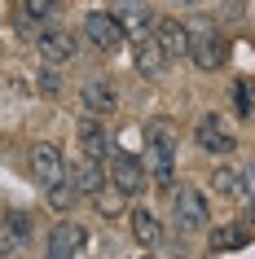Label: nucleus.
<instances>
[{"instance_id": "f257e3e1", "label": "nucleus", "mask_w": 255, "mask_h": 259, "mask_svg": "<svg viewBox=\"0 0 255 259\" xmlns=\"http://www.w3.org/2000/svg\"><path fill=\"white\" fill-rule=\"evenodd\" d=\"M145 171L159 189L172 193V180H176V132L167 123H150L145 127Z\"/></svg>"}, {"instance_id": "f03ea898", "label": "nucleus", "mask_w": 255, "mask_h": 259, "mask_svg": "<svg viewBox=\"0 0 255 259\" xmlns=\"http://www.w3.org/2000/svg\"><path fill=\"white\" fill-rule=\"evenodd\" d=\"M229 53H233V49H229V35L215 27V22L189 27V62H194L198 70H207V75H211V70H225Z\"/></svg>"}, {"instance_id": "7ed1b4c3", "label": "nucleus", "mask_w": 255, "mask_h": 259, "mask_svg": "<svg viewBox=\"0 0 255 259\" xmlns=\"http://www.w3.org/2000/svg\"><path fill=\"white\" fill-rule=\"evenodd\" d=\"M172 215H176V229L180 233H198L211 220V202H207V193L198 185H180L172 193Z\"/></svg>"}, {"instance_id": "20e7f679", "label": "nucleus", "mask_w": 255, "mask_h": 259, "mask_svg": "<svg viewBox=\"0 0 255 259\" xmlns=\"http://www.w3.org/2000/svg\"><path fill=\"white\" fill-rule=\"evenodd\" d=\"M84 40L93 49H101V53H119L128 44V27L115 14H106V9H88L84 14Z\"/></svg>"}, {"instance_id": "39448f33", "label": "nucleus", "mask_w": 255, "mask_h": 259, "mask_svg": "<svg viewBox=\"0 0 255 259\" xmlns=\"http://www.w3.org/2000/svg\"><path fill=\"white\" fill-rule=\"evenodd\" d=\"M110 185H115L123 198H136V193L150 185L145 158H136V154H128V150H110Z\"/></svg>"}, {"instance_id": "423d86ee", "label": "nucleus", "mask_w": 255, "mask_h": 259, "mask_svg": "<svg viewBox=\"0 0 255 259\" xmlns=\"http://www.w3.org/2000/svg\"><path fill=\"white\" fill-rule=\"evenodd\" d=\"M194 145H198L202 154H215V158H225V154L238 150V137L229 132V123L220 119V114H198V123H194Z\"/></svg>"}, {"instance_id": "0eeeda50", "label": "nucleus", "mask_w": 255, "mask_h": 259, "mask_svg": "<svg viewBox=\"0 0 255 259\" xmlns=\"http://www.w3.org/2000/svg\"><path fill=\"white\" fill-rule=\"evenodd\" d=\"M35 242V220L27 211H0V255H27Z\"/></svg>"}, {"instance_id": "6e6552de", "label": "nucleus", "mask_w": 255, "mask_h": 259, "mask_svg": "<svg viewBox=\"0 0 255 259\" xmlns=\"http://www.w3.org/2000/svg\"><path fill=\"white\" fill-rule=\"evenodd\" d=\"M27 163H31V176H35L40 189H49V185H57V180L66 176V158H62V150H57L53 141H35Z\"/></svg>"}, {"instance_id": "1a4fd4ad", "label": "nucleus", "mask_w": 255, "mask_h": 259, "mask_svg": "<svg viewBox=\"0 0 255 259\" xmlns=\"http://www.w3.org/2000/svg\"><path fill=\"white\" fill-rule=\"evenodd\" d=\"M35 49H40V57L49 62V66H62V62H70V57L80 53V44H75V31L57 27V22L40 27V35H35Z\"/></svg>"}, {"instance_id": "9d476101", "label": "nucleus", "mask_w": 255, "mask_h": 259, "mask_svg": "<svg viewBox=\"0 0 255 259\" xmlns=\"http://www.w3.org/2000/svg\"><path fill=\"white\" fill-rule=\"evenodd\" d=\"M132 66L141 70V79H163V70H167V53H163L159 35H136L132 40Z\"/></svg>"}, {"instance_id": "9b49d317", "label": "nucleus", "mask_w": 255, "mask_h": 259, "mask_svg": "<svg viewBox=\"0 0 255 259\" xmlns=\"http://www.w3.org/2000/svg\"><path fill=\"white\" fill-rule=\"evenodd\" d=\"M80 246H84V229L75 220H62L49 229V242H44V259H80Z\"/></svg>"}, {"instance_id": "f8f14e48", "label": "nucleus", "mask_w": 255, "mask_h": 259, "mask_svg": "<svg viewBox=\"0 0 255 259\" xmlns=\"http://www.w3.org/2000/svg\"><path fill=\"white\" fill-rule=\"evenodd\" d=\"M80 101H84V114H97V119H106V114H115V106H119V93H115V83H110V79L93 75V79H84Z\"/></svg>"}, {"instance_id": "ddd939ff", "label": "nucleus", "mask_w": 255, "mask_h": 259, "mask_svg": "<svg viewBox=\"0 0 255 259\" xmlns=\"http://www.w3.org/2000/svg\"><path fill=\"white\" fill-rule=\"evenodd\" d=\"M80 150H84V158H106L110 150H115V141H110V132H106V119H97V114H84L80 119Z\"/></svg>"}, {"instance_id": "4468645a", "label": "nucleus", "mask_w": 255, "mask_h": 259, "mask_svg": "<svg viewBox=\"0 0 255 259\" xmlns=\"http://www.w3.org/2000/svg\"><path fill=\"white\" fill-rule=\"evenodd\" d=\"M154 35H159L167 62H172V57H189V27H185V22L163 18V22H154Z\"/></svg>"}, {"instance_id": "2eb2a0df", "label": "nucleus", "mask_w": 255, "mask_h": 259, "mask_svg": "<svg viewBox=\"0 0 255 259\" xmlns=\"http://www.w3.org/2000/svg\"><path fill=\"white\" fill-rule=\"evenodd\" d=\"M255 237V229H246L242 220H229V224H215L211 233H207V246L211 250H238V246H246Z\"/></svg>"}, {"instance_id": "dca6fc26", "label": "nucleus", "mask_w": 255, "mask_h": 259, "mask_svg": "<svg viewBox=\"0 0 255 259\" xmlns=\"http://www.w3.org/2000/svg\"><path fill=\"white\" fill-rule=\"evenodd\" d=\"M128 229H132V237H136L141 246H159V242H163L159 215H154V211H145V206H132V211H128Z\"/></svg>"}, {"instance_id": "f3484780", "label": "nucleus", "mask_w": 255, "mask_h": 259, "mask_svg": "<svg viewBox=\"0 0 255 259\" xmlns=\"http://www.w3.org/2000/svg\"><path fill=\"white\" fill-rule=\"evenodd\" d=\"M70 180L80 185L84 198H93L97 189H106V167L97 163V158H80V163H70Z\"/></svg>"}, {"instance_id": "a211bd4d", "label": "nucleus", "mask_w": 255, "mask_h": 259, "mask_svg": "<svg viewBox=\"0 0 255 259\" xmlns=\"http://www.w3.org/2000/svg\"><path fill=\"white\" fill-rule=\"evenodd\" d=\"M44 198H49V206H53V211H62V215H66V211L80 202L84 193H80V185H75L70 176H62L57 185H49V189H44Z\"/></svg>"}, {"instance_id": "6ab92c4d", "label": "nucleus", "mask_w": 255, "mask_h": 259, "mask_svg": "<svg viewBox=\"0 0 255 259\" xmlns=\"http://www.w3.org/2000/svg\"><path fill=\"white\" fill-rule=\"evenodd\" d=\"M211 189L220 193V198H238V193H242V171H233V167H215V171H211Z\"/></svg>"}, {"instance_id": "aec40b11", "label": "nucleus", "mask_w": 255, "mask_h": 259, "mask_svg": "<svg viewBox=\"0 0 255 259\" xmlns=\"http://www.w3.org/2000/svg\"><path fill=\"white\" fill-rule=\"evenodd\" d=\"M93 202H97V211L115 215V211H123V193L115 189V185H106V189H97V193H93Z\"/></svg>"}, {"instance_id": "412c9836", "label": "nucleus", "mask_w": 255, "mask_h": 259, "mask_svg": "<svg viewBox=\"0 0 255 259\" xmlns=\"http://www.w3.org/2000/svg\"><path fill=\"white\" fill-rule=\"evenodd\" d=\"M233 101H238V110L246 119H255V79H242L238 88H233Z\"/></svg>"}, {"instance_id": "4be33fe9", "label": "nucleus", "mask_w": 255, "mask_h": 259, "mask_svg": "<svg viewBox=\"0 0 255 259\" xmlns=\"http://www.w3.org/2000/svg\"><path fill=\"white\" fill-rule=\"evenodd\" d=\"M238 198H246V220L255 224V163L242 167V193Z\"/></svg>"}, {"instance_id": "5701e85b", "label": "nucleus", "mask_w": 255, "mask_h": 259, "mask_svg": "<svg viewBox=\"0 0 255 259\" xmlns=\"http://www.w3.org/2000/svg\"><path fill=\"white\" fill-rule=\"evenodd\" d=\"M35 79H40V93L44 97H57V93H62V75H57V66H44Z\"/></svg>"}, {"instance_id": "b1692460", "label": "nucleus", "mask_w": 255, "mask_h": 259, "mask_svg": "<svg viewBox=\"0 0 255 259\" xmlns=\"http://www.w3.org/2000/svg\"><path fill=\"white\" fill-rule=\"evenodd\" d=\"M132 27H136V35H145V31L154 27V14H150L145 5H136V9H132Z\"/></svg>"}, {"instance_id": "393cba45", "label": "nucleus", "mask_w": 255, "mask_h": 259, "mask_svg": "<svg viewBox=\"0 0 255 259\" xmlns=\"http://www.w3.org/2000/svg\"><path fill=\"white\" fill-rule=\"evenodd\" d=\"M49 9H53V0H22V14L27 18H49Z\"/></svg>"}, {"instance_id": "a878e982", "label": "nucleus", "mask_w": 255, "mask_h": 259, "mask_svg": "<svg viewBox=\"0 0 255 259\" xmlns=\"http://www.w3.org/2000/svg\"><path fill=\"white\" fill-rule=\"evenodd\" d=\"M225 18H242V0H225Z\"/></svg>"}, {"instance_id": "bb28decb", "label": "nucleus", "mask_w": 255, "mask_h": 259, "mask_svg": "<svg viewBox=\"0 0 255 259\" xmlns=\"http://www.w3.org/2000/svg\"><path fill=\"white\" fill-rule=\"evenodd\" d=\"M176 9H189V5H198V0H172Z\"/></svg>"}, {"instance_id": "cd10ccee", "label": "nucleus", "mask_w": 255, "mask_h": 259, "mask_svg": "<svg viewBox=\"0 0 255 259\" xmlns=\"http://www.w3.org/2000/svg\"><path fill=\"white\" fill-rule=\"evenodd\" d=\"M141 259H150V255H141Z\"/></svg>"}]
</instances>
